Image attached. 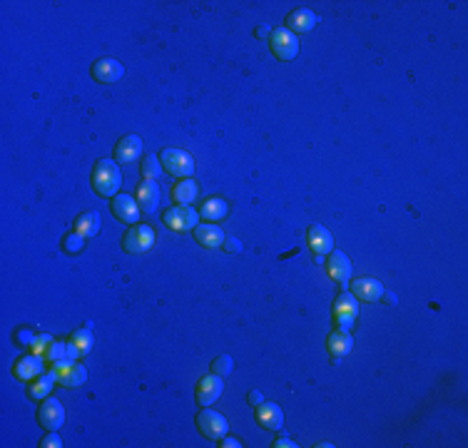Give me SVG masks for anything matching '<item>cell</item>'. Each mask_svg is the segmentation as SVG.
<instances>
[{"instance_id":"3957f363","label":"cell","mask_w":468,"mask_h":448,"mask_svg":"<svg viewBox=\"0 0 468 448\" xmlns=\"http://www.w3.org/2000/svg\"><path fill=\"white\" fill-rule=\"evenodd\" d=\"M197 428H200V433L205 438H210V441H222L224 436H227V419H224L219 411L210 409V406H205V409L197 414Z\"/></svg>"},{"instance_id":"277c9868","label":"cell","mask_w":468,"mask_h":448,"mask_svg":"<svg viewBox=\"0 0 468 448\" xmlns=\"http://www.w3.org/2000/svg\"><path fill=\"white\" fill-rule=\"evenodd\" d=\"M160 162L162 170L170 172L172 177H184L187 180L189 175H194V159L187 152H182V150L165 147L160 152Z\"/></svg>"},{"instance_id":"83f0119b","label":"cell","mask_w":468,"mask_h":448,"mask_svg":"<svg viewBox=\"0 0 468 448\" xmlns=\"http://www.w3.org/2000/svg\"><path fill=\"white\" fill-rule=\"evenodd\" d=\"M162 175V162L157 154H145L142 159V177L145 180H157Z\"/></svg>"},{"instance_id":"e0dca14e","label":"cell","mask_w":468,"mask_h":448,"mask_svg":"<svg viewBox=\"0 0 468 448\" xmlns=\"http://www.w3.org/2000/svg\"><path fill=\"white\" fill-rule=\"evenodd\" d=\"M257 424L262 426V428H267V431H277V428H281V424H284V411H281L277 403L264 401L257 409Z\"/></svg>"},{"instance_id":"603a6c76","label":"cell","mask_w":468,"mask_h":448,"mask_svg":"<svg viewBox=\"0 0 468 448\" xmlns=\"http://www.w3.org/2000/svg\"><path fill=\"white\" fill-rule=\"evenodd\" d=\"M197 192H200V187H197V182L189 180V177H187V180L177 182V185L172 187V202H175V205L187 207V205H192V202H194Z\"/></svg>"},{"instance_id":"f1b7e54d","label":"cell","mask_w":468,"mask_h":448,"mask_svg":"<svg viewBox=\"0 0 468 448\" xmlns=\"http://www.w3.org/2000/svg\"><path fill=\"white\" fill-rule=\"evenodd\" d=\"M68 349H70V341H52L50 349H47V354L43 359H45L47 363L60 361V359H68Z\"/></svg>"},{"instance_id":"5bb4252c","label":"cell","mask_w":468,"mask_h":448,"mask_svg":"<svg viewBox=\"0 0 468 448\" xmlns=\"http://www.w3.org/2000/svg\"><path fill=\"white\" fill-rule=\"evenodd\" d=\"M140 152H142V140L138 135H125L115 145V162L130 165V162H135V157H140Z\"/></svg>"},{"instance_id":"ffe728a7","label":"cell","mask_w":468,"mask_h":448,"mask_svg":"<svg viewBox=\"0 0 468 448\" xmlns=\"http://www.w3.org/2000/svg\"><path fill=\"white\" fill-rule=\"evenodd\" d=\"M307 237H309V247L314 250V254H329V252L334 250V237H331L329 229L321 227V224H312Z\"/></svg>"},{"instance_id":"8d00e7d4","label":"cell","mask_w":468,"mask_h":448,"mask_svg":"<svg viewBox=\"0 0 468 448\" xmlns=\"http://www.w3.org/2000/svg\"><path fill=\"white\" fill-rule=\"evenodd\" d=\"M275 448H297V443L289 438H279V441H275Z\"/></svg>"},{"instance_id":"484cf974","label":"cell","mask_w":468,"mask_h":448,"mask_svg":"<svg viewBox=\"0 0 468 448\" xmlns=\"http://www.w3.org/2000/svg\"><path fill=\"white\" fill-rule=\"evenodd\" d=\"M202 217H205V219H210V222L224 219V217H227V202H224V199H219V197L207 199L205 205H202Z\"/></svg>"},{"instance_id":"30bf717a","label":"cell","mask_w":468,"mask_h":448,"mask_svg":"<svg viewBox=\"0 0 468 448\" xmlns=\"http://www.w3.org/2000/svg\"><path fill=\"white\" fill-rule=\"evenodd\" d=\"M90 75L97 80V82H103V85H112V82L122 80V75H125V65H122L120 60H115V57H100V60L92 63Z\"/></svg>"},{"instance_id":"6da1fadb","label":"cell","mask_w":468,"mask_h":448,"mask_svg":"<svg viewBox=\"0 0 468 448\" xmlns=\"http://www.w3.org/2000/svg\"><path fill=\"white\" fill-rule=\"evenodd\" d=\"M122 187V172L117 167L115 159H100L92 170V189H95L100 197H110L120 192Z\"/></svg>"},{"instance_id":"4fadbf2b","label":"cell","mask_w":468,"mask_h":448,"mask_svg":"<svg viewBox=\"0 0 468 448\" xmlns=\"http://www.w3.org/2000/svg\"><path fill=\"white\" fill-rule=\"evenodd\" d=\"M326 272H329V277L337 284H349V279H351V261H349V256L342 250H331L329 259H326Z\"/></svg>"},{"instance_id":"44dd1931","label":"cell","mask_w":468,"mask_h":448,"mask_svg":"<svg viewBox=\"0 0 468 448\" xmlns=\"http://www.w3.org/2000/svg\"><path fill=\"white\" fill-rule=\"evenodd\" d=\"M138 205L142 212H154L160 205V187L154 185V180H145L138 187Z\"/></svg>"},{"instance_id":"e575fe53","label":"cell","mask_w":468,"mask_h":448,"mask_svg":"<svg viewBox=\"0 0 468 448\" xmlns=\"http://www.w3.org/2000/svg\"><path fill=\"white\" fill-rule=\"evenodd\" d=\"M247 401H249L251 409H259V406H262V403H264L262 391H257V389H254V391H249V393H247Z\"/></svg>"},{"instance_id":"74e56055","label":"cell","mask_w":468,"mask_h":448,"mask_svg":"<svg viewBox=\"0 0 468 448\" xmlns=\"http://www.w3.org/2000/svg\"><path fill=\"white\" fill-rule=\"evenodd\" d=\"M222 448H240L242 443L237 441V438H222V443H219Z\"/></svg>"},{"instance_id":"9a60e30c","label":"cell","mask_w":468,"mask_h":448,"mask_svg":"<svg viewBox=\"0 0 468 448\" xmlns=\"http://www.w3.org/2000/svg\"><path fill=\"white\" fill-rule=\"evenodd\" d=\"M316 25H319V15L312 10H307V8H299V10L289 13L286 15V30L289 33H309V30H314Z\"/></svg>"},{"instance_id":"d6986e66","label":"cell","mask_w":468,"mask_h":448,"mask_svg":"<svg viewBox=\"0 0 468 448\" xmlns=\"http://www.w3.org/2000/svg\"><path fill=\"white\" fill-rule=\"evenodd\" d=\"M192 232H194L197 244H202V247H207V250L222 247V242H224V232L219 229V224H214V222H210V224H197Z\"/></svg>"},{"instance_id":"d6a6232c","label":"cell","mask_w":468,"mask_h":448,"mask_svg":"<svg viewBox=\"0 0 468 448\" xmlns=\"http://www.w3.org/2000/svg\"><path fill=\"white\" fill-rule=\"evenodd\" d=\"M35 331L33 329H20V331H15V344L17 346H30L35 341Z\"/></svg>"},{"instance_id":"ab89813d","label":"cell","mask_w":468,"mask_h":448,"mask_svg":"<svg viewBox=\"0 0 468 448\" xmlns=\"http://www.w3.org/2000/svg\"><path fill=\"white\" fill-rule=\"evenodd\" d=\"M267 35H269V28L267 25H262V28L257 30V38H267Z\"/></svg>"},{"instance_id":"2e32d148","label":"cell","mask_w":468,"mask_h":448,"mask_svg":"<svg viewBox=\"0 0 468 448\" xmlns=\"http://www.w3.org/2000/svg\"><path fill=\"white\" fill-rule=\"evenodd\" d=\"M222 391H224L222 376H217V374L205 376V379L200 381V386H197V403L210 406V403H214L219 396H222Z\"/></svg>"},{"instance_id":"7a4b0ae2","label":"cell","mask_w":468,"mask_h":448,"mask_svg":"<svg viewBox=\"0 0 468 448\" xmlns=\"http://www.w3.org/2000/svg\"><path fill=\"white\" fill-rule=\"evenodd\" d=\"M50 374H52V379H55V384L65 386V389H75V386H82L87 381V369L82 366V363L73 361V359L52 361Z\"/></svg>"},{"instance_id":"7c38bea8","label":"cell","mask_w":468,"mask_h":448,"mask_svg":"<svg viewBox=\"0 0 468 448\" xmlns=\"http://www.w3.org/2000/svg\"><path fill=\"white\" fill-rule=\"evenodd\" d=\"M110 210H112V215L117 217L120 222H125V224H138L140 219V205L138 199L130 197V194H115L112 202H110Z\"/></svg>"},{"instance_id":"8992f818","label":"cell","mask_w":468,"mask_h":448,"mask_svg":"<svg viewBox=\"0 0 468 448\" xmlns=\"http://www.w3.org/2000/svg\"><path fill=\"white\" fill-rule=\"evenodd\" d=\"M359 319V304H356V296L342 291V294L334 299V321H337L339 329L349 331Z\"/></svg>"},{"instance_id":"4316f807","label":"cell","mask_w":468,"mask_h":448,"mask_svg":"<svg viewBox=\"0 0 468 448\" xmlns=\"http://www.w3.org/2000/svg\"><path fill=\"white\" fill-rule=\"evenodd\" d=\"M70 344H75V349L80 352V356L90 354V349H92V329H90V321H87V326H82V329L73 331V336H70Z\"/></svg>"},{"instance_id":"f546056e","label":"cell","mask_w":468,"mask_h":448,"mask_svg":"<svg viewBox=\"0 0 468 448\" xmlns=\"http://www.w3.org/2000/svg\"><path fill=\"white\" fill-rule=\"evenodd\" d=\"M82 247H85V237H82V234H78L75 229L70 234H65V239H63V250L65 252L78 254V252H82Z\"/></svg>"},{"instance_id":"f35d334b","label":"cell","mask_w":468,"mask_h":448,"mask_svg":"<svg viewBox=\"0 0 468 448\" xmlns=\"http://www.w3.org/2000/svg\"><path fill=\"white\" fill-rule=\"evenodd\" d=\"M381 299L386 301V304H391V307H394L396 301H399V299H396V294H386V291H383V294H381Z\"/></svg>"},{"instance_id":"d4e9b609","label":"cell","mask_w":468,"mask_h":448,"mask_svg":"<svg viewBox=\"0 0 468 448\" xmlns=\"http://www.w3.org/2000/svg\"><path fill=\"white\" fill-rule=\"evenodd\" d=\"M52 384H55V379H52L50 371H47V374H41L38 379H33V384L28 386V396L33 398V401H43V398L50 396Z\"/></svg>"},{"instance_id":"d590c367","label":"cell","mask_w":468,"mask_h":448,"mask_svg":"<svg viewBox=\"0 0 468 448\" xmlns=\"http://www.w3.org/2000/svg\"><path fill=\"white\" fill-rule=\"evenodd\" d=\"M222 247L227 252H242V242L237 237H224V242H222Z\"/></svg>"},{"instance_id":"ba28073f","label":"cell","mask_w":468,"mask_h":448,"mask_svg":"<svg viewBox=\"0 0 468 448\" xmlns=\"http://www.w3.org/2000/svg\"><path fill=\"white\" fill-rule=\"evenodd\" d=\"M162 219H165V224L170 229H175V232H189V229H194L197 224H200V215L192 210V207H170V210L162 215Z\"/></svg>"},{"instance_id":"5b68a950","label":"cell","mask_w":468,"mask_h":448,"mask_svg":"<svg viewBox=\"0 0 468 448\" xmlns=\"http://www.w3.org/2000/svg\"><path fill=\"white\" fill-rule=\"evenodd\" d=\"M122 247L127 254H145L154 247V229L147 224H132L122 239Z\"/></svg>"},{"instance_id":"cb8c5ba5","label":"cell","mask_w":468,"mask_h":448,"mask_svg":"<svg viewBox=\"0 0 468 448\" xmlns=\"http://www.w3.org/2000/svg\"><path fill=\"white\" fill-rule=\"evenodd\" d=\"M100 229H103V219L97 212H85L75 219V232L82 234V237H97Z\"/></svg>"},{"instance_id":"8fae6325","label":"cell","mask_w":468,"mask_h":448,"mask_svg":"<svg viewBox=\"0 0 468 448\" xmlns=\"http://www.w3.org/2000/svg\"><path fill=\"white\" fill-rule=\"evenodd\" d=\"M45 371V359L41 354H25L13 363V376L20 381H33Z\"/></svg>"},{"instance_id":"836d02e7","label":"cell","mask_w":468,"mask_h":448,"mask_svg":"<svg viewBox=\"0 0 468 448\" xmlns=\"http://www.w3.org/2000/svg\"><path fill=\"white\" fill-rule=\"evenodd\" d=\"M41 446L43 448H60L63 446V441H60V436H57L55 431H47V436L41 441Z\"/></svg>"},{"instance_id":"7402d4cb","label":"cell","mask_w":468,"mask_h":448,"mask_svg":"<svg viewBox=\"0 0 468 448\" xmlns=\"http://www.w3.org/2000/svg\"><path fill=\"white\" fill-rule=\"evenodd\" d=\"M326 344H329V354L334 359L346 356V354L354 349V339H351V334H349V331H344V329L331 331L329 339H326Z\"/></svg>"},{"instance_id":"4dcf8cb0","label":"cell","mask_w":468,"mask_h":448,"mask_svg":"<svg viewBox=\"0 0 468 448\" xmlns=\"http://www.w3.org/2000/svg\"><path fill=\"white\" fill-rule=\"evenodd\" d=\"M234 371V361L229 356H217L214 361H212V374H217V376H229Z\"/></svg>"},{"instance_id":"ac0fdd59","label":"cell","mask_w":468,"mask_h":448,"mask_svg":"<svg viewBox=\"0 0 468 448\" xmlns=\"http://www.w3.org/2000/svg\"><path fill=\"white\" fill-rule=\"evenodd\" d=\"M351 294L361 301H376V299H381V294H383V284L379 282V279H369V277L354 279V284H351Z\"/></svg>"},{"instance_id":"52a82bcc","label":"cell","mask_w":468,"mask_h":448,"mask_svg":"<svg viewBox=\"0 0 468 448\" xmlns=\"http://www.w3.org/2000/svg\"><path fill=\"white\" fill-rule=\"evenodd\" d=\"M269 48L279 60H294L299 55V40L294 33H289L286 28H277L269 35Z\"/></svg>"},{"instance_id":"9c48e42d","label":"cell","mask_w":468,"mask_h":448,"mask_svg":"<svg viewBox=\"0 0 468 448\" xmlns=\"http://www.w3.org/2000/svg\"><path fill=\"white\" fill-rule=\"evenodd\" d=\"M38 424L45 428V431H57L60 426L65 424V409L57 398H43L41 409H38Z\"/></svg>"},{"instance_id":"1f68e13d","label":"cell","mask_w":468,"mask_h":448,"mask_svg":"<svg viewBox=\"0 0 468 448\" xmlns=\"http://www.w3.org/2000/svg\"><path fill=\"white\" fill-rule=\"evenodd\" d=\"M52 341H55V339H52V336H47V334H38V336H35L33 344H30V349H33V354H41V356H45Z\"/></svg>"}]
</instances>
